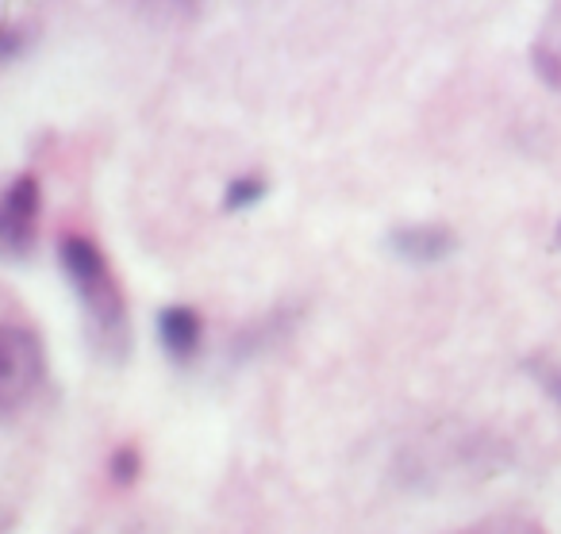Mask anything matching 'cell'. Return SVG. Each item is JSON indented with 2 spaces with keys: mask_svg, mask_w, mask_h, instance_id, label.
I'll return each instance as SVG.
<instances>
[{
  "mask_svg": "<svg viewBox=\"0 0 561 534\" xmlns=\"http://www.w3.org/2000/svg\"><path fill=\"white\" fill-rule=\"evenodd\" d=\"M58 254H62V270H66V277L73 281V288H78L89 319L96 323L101 342L116 346L119 331L127 327V300H124V288H119L116 273H112L108 258H104V250L96 247L93 239H85V235H66Z\"/></svg>",
  "mask_w": 561,
  "mask_h": 534,
  "instance_id": "obj_1",
  "label": "cell"
},
{
  "mask_svg": "<svg viewBox=\"0 0 561 534\" xmlns=\"http://www.w3.org/2000/svg\"><path fill=\"white\" fill-rule=\"evenodd\" d=\"M43 380V346L35 331L20 323H4L0 331V404L16 411Z\"/></svg>",
  "mask_w": 561,
  "mask_h": 534,
  "instance_id": "obj_2",
  "label": "cell"
},
{
  "mask_svg": "<svg viewBox=\"0 0 561 534\" xmlns=\"http://www.w3.org/2000/svg\"><path fill=\"white\" fill-rule=\"evenodd\" d=\"M39 178L35 173H20L9 185L4 208H0V247L4 254L24 258L35 247V227H39Z\"/></svg>",
  "mask_w": 561,
  "mask_h": 534,
  "instance_id": "obj_3",
  "label": "cell"
},
{
  "mask_svg": "<svg viewBox=\"0 0 561 534\" xmlns=\"http://www.w3.org/2000/svg\"><path fill=\"white\" fill-rule=\"evenodd\" d=\"M389 247L400 258H408V262H443L458 247V235L446 224H412V227H397L389 235Z\"/></svg>",
  "mask_w": 561,
  "mask_h": 534,
  "instance_id": "obj_4",
  "label": "cell"
},
{
  "mask_svg": "<svg viewBox=\"0 0 561 534\" xmlns=\"http://www.w3.org/2000/svg\"><path fill=\"white\" fill-rule=\"evenodd\" d=\"M201 334H204V323L196 308L173 304V308L158 311V339H162V346L170 350V357H178V362H188V357L196 354Z\"/></svg>",
  "mask_w": 561,
  "mask_h": 534,
  "instance_id": "obj_5",
  "label": "cell"
},
{
  "mask_svg": "<svg viewBox=\"0 0 561 534\" xmlns=\"http://www.w3.org/2000/svg\"><path fill=\"white\" fill-rule=\"evenodd\" d=\"M535 70L542 73L546 86L561 89V4L558 9H550V20H546V27L538 32Z\"/></svg>",
  "mask_w": 561,
  "mask_h": 534,
  "instance_id": "obj_6",
  "label": "cell"
},
{
  "mask_svg": "<svg viewBox=\"0 0 561 534\" xmlns=\"http://www.w3.org/2000/svg\"><path fill=\"white\" fill-rule=\"evenodd\" d=\"M265 178H257V173H250V178H234L231 185H227L224 193V208L227 212H239V208H250V204H257L265 196Z\"/></svg>",
  "mask_w": 561,
  "mask_h": 534,
  "instance_id": "obj_7",
  "label": "cell"
},
{
  "mask_svg": "<svg viewBox=\"0 0 561 534\" xmlns=\"http://www.w3.org/2000/svg\"><path fill=\"white\" fill-rule=\"evenodd\" d=\"M139 469H142V457L135 446H119L116 454H112V480H116V485H131V480L139 477Z\"/></svg>",
  "mask_w": 561,
  "mask_h": 534,
  "instance_id": "obj_8",
  "label": "cell"
},
{
  "mask_svg": "<svg viewBox=\"0 0 561 534\" xmlns=\"http://www.w3.org/2000/svg\"><path fill=\"white\" fill-rule=\"evenodd\" d=\"M461 534H542L535 523H523V519H489V523L473 526V531Z\"/></svg>",
  "mask_w": 561,
  "mask_h": 534,
  "instance_id": "obj_9",
  "label": "cell"
},
{
  "mask_svg": "<svg viewBox=\"0 0 561 534\" xmlns=\"http://www.w3.org/2000/svg\"><path fill=\"white\" fill-rule=\"evenodd\" d=\"M546 388H550V393L561 400V370H550V373H546Z\"/></svg>",
  "mask_w": 561,
  "mask_h": 534,
  "instance_id": "obj_10",
  "label": "cell"
},
{
  "mask_svg": "<svg viewBox=\"0 0 561 534\" xmlns=\"http://www.w3.org/2000/svg\"><path fill=\"white\" fill-rule=\"evenodd\" d=\"M553 250H561V224H558V231H553Z\"/></svg>",
  "mask_w": 561,
  "mask_h": 534,
  "instance_id": "obj_11",
  "label": "cell"
}]
</instances>
